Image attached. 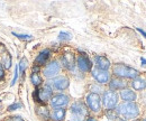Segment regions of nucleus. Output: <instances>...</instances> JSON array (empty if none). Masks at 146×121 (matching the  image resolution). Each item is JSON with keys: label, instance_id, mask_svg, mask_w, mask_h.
Returning <instances> with one entry per match:
<instances>
[{"label": "nucleus", "instance_id": "473e14b6", "mask_svg": "<svg viewBox=\"0 0 146 121\" xmlns=\"http://www.w3.org/2000/svg\"><path fill=\"white\" fill-rule=\"evenodd\" d=\"M137 32H139V33H141V34L143 35V36H144V37L146 38V32H144L142 28H137Z\"/></svg>", "mask_w": 146, "mask_h": 121}, {"label": "nucleus", "instance_id": "5701e85b", "mask_svg": "<svg viewBox=\"0 0 146 121\" xmlns=\"http://www.w3.org/2000/svg\"><path fill=\"white\" fill-rule=\"evenodd\" d=\"M89 90H90V93H96V94H99V95H100V93H104V92H105L104 87H101L100 84H98V83L91 84V85L89 87Z\"/></svg>", "mask_w": 146, "mask_h": 121}, {"label": "nucleus", "instance_id": "f3484780", "mask_svg": "<svg viewBox=\"0 0 146 121\" xmlns=\"http://www.w3.org/2000/svg\"><path fill=\"white\" fill-rule=\"evenodd\" d=\"M35 112H36L37 117L40 120L43 121L51 120V111H50V109L47 106H45V105H38V106H36Z\"/></svg>", "mask_w": 146, "mask_h": 121}, {"label": "nucleus", "instance_id": "9b49d317", "mask_svg": "<svg viewBox=\"0 0 146 121\" xmlns=\"http://www.w3.org/2000/svg\"><path fill=\"white\" fill-rule=\"evenodd\" d=\"M91 75L92 77L94 79V81L102 85V84H107L109 83L110 81V73L108 71H102V69H94L91 71Z\"/></svg>", "mask_w": 146, "mask_h": 121}, {"label": "nucleus", "instance_id": "2eb2a0df", "mask_svg": "<svg viewBox=\"0 0 146 121\" xmlns=\"http://www.w3.org/2000/svg\"><path fill=\"white\" fill-rule=\"evenodd\" d=\"M94 64H96V69L102 71H108L111 66L110 61L104 55H97L94 57Z\"/></svg>", "mask_w": 146, "mask_h": 121}, {"label": "nucleus", "instance_id": "c85d7f7f", "mask_svg": "<svg viewBox=\"0 0 146 121\" xmlns=\"http://www.w3.org/2000/svg\"><path fill=\"white\" fill-rule=\"evenodd\" d=\"M8 121H25L24 118H21L20 116H14V117H10Z\"/></svg>", "mask_w": 146, "mask_h": 121}, {"label": "nucleus", "instance_id": "20e7f679", "mask_svg": "<svg viewBox=\"0 0 146 121\" xmlns=\"http://www.w3.org/2000/svg\"><path fill=\"white\" fill-rule=\"evenodd\" d=\"M101 102H102V105H104V108L106 110L116 109V106L119 104V95L115 91L107 90V91H105L102 93Z\"/></svg>", "mask_w": 146, "mask_h": 121}, {"label": "nucleus", "instance_id": "e433bc0d", "mask_svg": "<svg viewBox=\"0 0 146 121\" xmlns=\"http://www.w3.org/2000/svg\"><path fill=\"white\" fill-rule=\"evenodd\" d=\"M133 121H139V120H137V119H136V120H133Z\"/></svg>", "mask_w": 146, "mask_h": 121}, {"label": "nucleus", "instance_id": "ddd939ff", "mask_svg": "<svg viewBox=\"0 0 146 121\" xmlns=\"http://www.w3.org/2000/svg\"><path fill=\"white\" fill-rule=\"evenodd\" d=\"M51 55H52V52H51L48 48L43 50V51L36 56V58H35V61H34V65L39 66V67L43 66V65H46V64L48 63V60H50Z\"/></svg>", "mask_w": 146, "mask_h": 121}, {"label": "nucleus", "instance_id": "39448f33", "mask_svg": "<svg viewBox=\"0 0 146 121\" xmlns=\"http://www.w3.org/2000/svg\"><path fill=\"white\" fill-rule=\"evenodd\" d=\"M88 109L93 113H99L102 110V102L101 97L96 93H88L86 97V102Z\"/></svg>", "mask_w": 146, "mask_h": 121}, {"label": "nucleus", "instance_id": "72a5a7b5", "mask_svg": "<svg viewBox=\"0 0 146 121\" xmlns=\"http://www.w3.org/2000/svg\"><path fill=\"white\" fill-rule=\"evenodd\" d=\"M141 62H142V65H144V66H146V60L145 58H141Z\"/></svg>", "mask_w": 146, "mask_h": 121}, {"label": "nucleus", "instance_id": "4be33fe9", "mask_svg": "<svg viewBox=\"0 0 146 121\" xmlns=\"http://www.w3.org/2000/svg\"><path fill=\"white\" fill-rule=\"evenodd\" d=\"M105 114H106V117L109 119V121H117L118 119H119V118H120L116 109H110V110H106Z\"/></svg>", "mask_w": 146, "mask_h": 121}, {"label": "nucleus", "instance_id": "b1692460", "mask_svg": "<svg viewBox=\"0 0 146 121\" xmlns=\"http://www.w3.org/2000/svg\"><path fill=\"white\" fill-rule=\"evenodd\" d=\"M27 66H28V61H27L26 57H23L20 60V63H19V67H18L20 73H21V75H24V73H25V71L27 69Z\"/></svg>", "mask_w": 146, "mask_h": 121}, {"label": "nucleus", "instance_id": "aec40b11", "mask_svg": "<svg viewBox=\"0 0 146 121\" xmlns=\"http://www.w3.org/2000/svg\"><path fill=\"white\" fill-rule=\"evenodd\" d=\"M31 82L36 89L43 85V79L38 73H32L31 74Z\"/></svg>", "mask_w": 146, "mask_h": 121}, {"label": "nucleus", "instance_id": "c9c22d12", "mask_svg": "<svg viewBox=\"0 0 146 121\" xmlns=\"http://www.w3.org/2000/svg\"><path fill=\"white\" fill-rule=\"evenodd\" d=\"M141 121H146V118H145V119H143V120H141Z\"/></svg>", "mask_w": 146, "mask_h": 121}, {"label": "nucleus", "instance_id": "c756f323", "mask_svg": "<svg viewBox=\"0 0 146 121\" xmlns=\"http://www.w3.org/2000/svg\"><path fill=\"white\" fill-rule=\"evenodd\" d=\"M17 77H18V66H16V69H15V75H14V79L11 81V85H14L17 81Z\"/></svg>", "mask_w": 146, "mask_h": 121}, {"label": "nucleus", "instance_id": "4c0bfd02", "mask_svg": "<svg viewBox=\"0 0 146 121\" xmlns=\"http://www.w3.org/2000/svg\"><path fill=\"white\" fill-rule=\"evenodd\" d=\"M0 101H1V100H0Z\"/></svg>", "mask_w": 146, "mask_h": 121}, {"label": "nucleus", "instance_id": "4468645a", "mask_svg": "<svg viewBox=\"0 0 146 121\" xmlns=\"http://www.w3.org/2000/svg\"><path fill=\"white\" fill-rule=\"evenodd\" d=\"M109 90L111 91H121L124 89H126L128 87V83L126 82V80H123V79H119V77H113V79H110L109 81Z\"/></svg>", "mask_w": 146, "mask_h": 121}, {"label": "nucleus", "instance_id": "cd10ccee", "mask_svg": "<svg viewBox=\"0 0 146 121\" xmlns=\"http://www.w3.org/2000/svg\"><path fill=\"white\" fill-rule=\"evenodd\" d=\"M33 99H34V101L37 102V103H39V97H38V89H36L34 92H33Z\"/></svg>", "mask_w": 146, "mask_h": 121}, {"label": "nucleus", "instance_id": "2f4dec72", "mask_svg": "<svg viewBox=\"0 0 146 121\" xmlns=\"http://www.w3.org/2000/svg\"><path fill=\"white\" fill-rule=\"evenodd\" d=\"M84 121H98V120H97L94 117H87Z\"/></svg>", "mask_w": 146, "mask_h": 121}, {"label": "nucleus", "instance_id": "6e6552de", "mask_svg": "<svg viewBox=\"0 0 146 121\" xmlns=\"http://www.w3.org/2000/svg\"><path fill=\"white\" fill-rule=\"evenodd\" d=\"M75 64L78 69L82 73H88L92 71V62L91 60L86 55V54H79L78 57L75 58Z\"/></svg>", "mask_w": 146, "mask_h": 121}, {"label": "nucleus", "instance_id": "0eeeda50", "mask_svg": "<svg viewBox=\"0 0 146 121\" xmlns=\"http://www.w3.org/2000/svg\"><path fill=\"white\" fill-rule=\"evenodd\" d=\"M70 103V97L64 93H57L54 94L51 100H50V105L53 109H60V108H65Z\"/></svg>", "mask_w": 146, "mask_h": 121}, {"label": "nucleus", "instance_id": "f704fd0d", "mask_svg": "<svg viewBox=\"0 0 146 121\" xmlns=\"http://www.w3.org/2000/svg\"><path fill=\"white\" fill-rule=\"evenodd\" d=\"M117 121H126V120H124V119H121V118H119V119H118V120Z\"/></svg>", "mask_w": 146, "mask_h": 121}, {"label": "nucleus", "instance_id": "dca6fc26", "mask_svg": "<svg viewBox=\"0 0 146 121\" xmlns=\"http://www.w3.org/2000/svg\"><path fill=\"white\" fill-rule=\"evenodd\" d=\"M118 95L120 97V99L123 100V102H135L136 99H137L136 92L133 91V90H130V89H128V87L121 90Z\"/></svg>", "mask_w": 146, "mask_h": 121}, {"label": "nucleus", "instance_id": "1a4fd4ad", "mask_svg": "<svg viewBox=\"0 0 146 121\" xmlns=\"http://www.w3.org/2000/svg\"><path fill=\"white\" fill-rule=\"evenodd\" d=\"M38 97H39V103L44 104L50 102L51 98L53 97V87L50 83L43 84L40 89H38Z\"/></svg>", "mask_w": 146, "mask_h": 121}, {"label": "nucleus", "instance_id": "7ed1b4c3", "mask_svg": "<svg viewBox=\"0 0 146 121\" xmlns=\"http://www.w3.org/2000/svg\"><path fill=\"white\" fill-rule=\"evenodd\" d=\"M112 74L115 75V77H119L123 80H126V79L134 80L139 76V72L136 69L130 67L126 64H121V63L115 64L112 66Z\"/></svg>", "mask_w": 146, "mask_h": 121}, {"label": "nucleus", "instance_id": "9d476101", "mask_svg": "<svg viewBox=\"0 0 146 121\" xmlns=\"http://www.w3.org/2000/svg\"><path fill=\"white\" fill-rule=\"evenodd\" d=\"M52 87L55 89L56 91H65L70 87V79L65 75H58L53 79L52 81Z\"/></svg>", "mask_w": 146, "mask_h": 121}, {"label": "nucleus", "instance_id": "f03ea898", "mask_svg": "<svg viewBox=\"0 0 146 121\" xmlns=\"http://www.w3.org/2000/svg\"><path fill=\"white\" fill-rule=\"evenodd\" d=\"M89 114V109L83 101H75L70 106L69 121H84Z\"/></svg>", "mask_w": 146, "mask_h": 121}, {"label": "nucleus", "instance_id": "f257e3e1", "mask_svg": "<svg viewBox=\"0 0 146 121\" xmlns=\"http://www.w3.org/2000/svg\"><path fill=\"white\" fill-rule=\"evenodd\" d=\"M116 110L119 117L126 121L136 120L139 116V106L136 102H121L116 106Z\"/></svg>", "mask_w": 146, "mask_h": 121}, {"label": "nucleus", "instance_id": "7c9ffc66", "mask_svg": "<svg viewBox=\"0 0 146 121\" xmlns=\"http://www.w3.org/2000/svg\"><path fill=\"white\" fill-rule=\"evenodd\" d=\"M3 75H5V69H3L2 65H1V63H0V79H2Z\"/></svg>", "mask_w": 146, "mask_h": 121}, {"label": "nucleus", "instance_id": "bb28decb", "mask_svg": "<svg viewBox=\"0 0 146 121\" xmlns=\"http://www.w3.org/2000/svg\"><path fill=\"white\" fill-rule=\"evenodd\" d=\"M20 108H23V104L19 103V102H15L14 104L8 106V111H14V110H17V109H20Z\"/></svg>", "mask_w": 146, "mask_h": 121}, {"label": "nucleus", "instance_id": "6ab92c4d", "mask_svg": "<svg viewBox=\"0 0 146 121\" xmlns=\"http://www.w3.org/2000/svg\"><path fill=\"white\" fill-rule=\"evenodd\" d=\"M131 87L135 90V91H143L146 87V81L143 77H136L134 80H131V83H130Z\"/></svg>", "mask_w": 146, "mask_h": 121}, {"label": "nucleus", "instance_id": "a211bd4d", "mask_svg": "<svg viewBox=\"0 0 146 121\" xmlns=\"http://www.w3.org/2000/svg\"><path fill=\"white\" fill-rule=\"evenodd\" d=\"M66 118V109L60 108V109H53L51 111V120L53 121H64Z\"/></svg>", "mask_w": 146, "mask_h": 121}, {"label": "nucleus", "instance_id": "423d86ee", "mask_svg": "<svg viewBox=\"0 0 146 121\" xmlns=\"http://www.w3.org/2000/svg\"><path fill=\"white\" fill-rule=\"evenodd\" d=\"M61 63L57 60H53L51 62H48L44 69H43V75L46 79H54L56 76H58L60 72H61Z\"/></svg>", "mask_w": 146, "mask_h": 121}, {"label": "nucleus", "instance_id": "f8f14e48", "mask_svg": "<svg viewBox=\"0 0 146 121\" xmlns=\"http://www.w3.org/2000/svg\"><path fill=\"white\" fill-rule=\"evenodd\" d=\"M61 66H63L68 71H73L74 67L76 66L75 64V56L73 53H65L63 54L62 58H61Z\"/></svg>", "mask_w": 146, "mask_h": 121}, {"label": "nucleus", "instance_id": "412c9836", "mask_svg": "<svg viewBox=\"0 0 146 121\" xmlns=\"http://www.w3.org/2000/svg\"><path fill=\"white\" fill-rule=\"evenodd\" d=\"M11 55L9 54L8 52H6V54L2 56V63H1V65H2V67L3 69H9L11 67Z\"/></svg>", "mask_w": 146, "mask_h": 121}, {"label": "nucleus", "instance_id": "a878e982", "mask_svg": "<svg viewBox=\"0 0 146 121\" xmlns=\"http://www.w3.org/2000/svg\"><path fill=\"white\" fill-rule=\"evenodd\" d=\"M13 35L15 37H18L19 39H21V40H33V36L32 35H21L17 34V33H14V32H13Z\"/></svg>", "mask_w": 146, "mask_h": 121}, {"label": "nucleus", "instance_id": "393cba45", "mask_svg": "<svg viewBox=\"0 0 146 121\" xmlns=\"http://www.w3.org/2000/svg\"><path fill=\"white\" fill-rule=\"evenodd\" d=\"M72 38V35L66 33V32H61L58 34V40H62V42H65V40H70Z\"/></svg>", "mask_w": 146, "mask_h": 121}]
</instances>
